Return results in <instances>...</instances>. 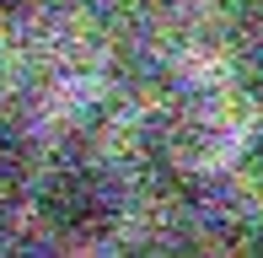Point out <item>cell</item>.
<instances>
[{"label":"cell","mask_w":263,"mask_h":258,"mask_svg":"<svg viewBox=\"0 0 263 258\" xmlns=\"http://www.w3.org/2000/svg\"><path fill=\"white\" fill-rule=\"evenodd\" d=\"M32 215L59 242H102L118 226V183L91 161H65L38 178Z\"/></svg>","instance_id":"obj_1"},{"label":"cell","mask_w":263,"mask_h":258,"mask_svg":"<svg viewBox=\"0 0 263 258\" xmlns=\"http://www.w3.org/2000/svg\"><path fill=\"white\" fill-rule=\"evenodd\" d=\"M27 178H32L27 145H22L16 135H6V129H0V210H11L22 194H27Z\"/></svg>","instance_id":"obj_2"},{"label":"cell","mask_w":263,"mask_h":258,"mask_svg":"<svg viewBox=\"0 0 263 258\" xmlns=\"http://www.w3.org/2000/svg\"><path fill=\"white\" fill-rule=\"evenodd\" d=\"M242 178H247V189L263 199V129L247 140V151H242Z\"/></svg>","instance_id":"obj_3"},{"label":"cell","mask_w":263,"mask_h":258,"mask_svg":"<svg viewBox=\"0 0 263 258\" xmlns=\"http://www.w3.org/2000/svg\"><path fill=\"white\" fill-rule=\"evenodd\" d=\"M124 6H145V11H161V6H177V0H124Z\"/></svg>","instance_id":"obj_4"}]
</instances>
